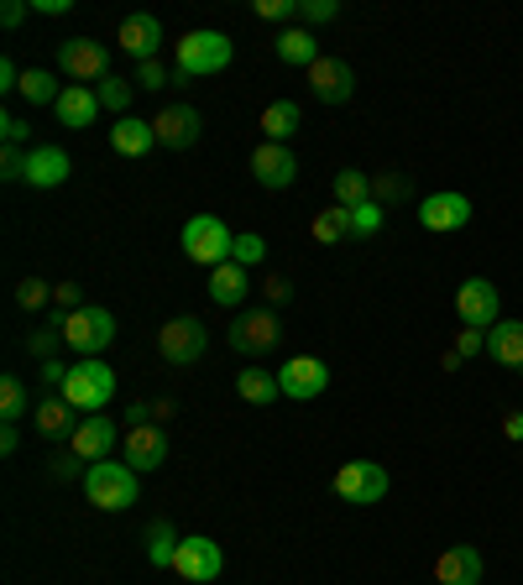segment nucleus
<instances>
[{
  "mask_svg": "<svg viewBox=\"0 0 523 585\" xmlns=\"http://www.w3.org/2000/svg\"><path fill=\"white\" fill-rule=\"evenodd\" d=\"M84 496L100 513H126V507H137V470L126 460H95L84 470Z\"/></svg>",
  "mask_w": 523,
  "mask_h": 585,
  "instance_id": "f257e3e1",
  "label": "nucleus"
},
{
  "mask_svg": "<svg viewBox=\"0 0 523 585\" xmlns=\"http://www.w3.org/2000/svg\"><path fill=\"white\" fill-rule=\"evenodd\" d=\"M116 340V314L100 304H84L73 308V314H63V346H69L73 355H84V361H100V351Z\"/></svg>",
  "mask_w": 523,
  "mask_h": 585,
  "instance_id": "f03ea898",
  "label": "nucleus"
},
{
  "mask_svg": "<svg viewBox=\"0 0 523 585\" xmlns=\"http://www.w3.org/2000/svg\"><path fill=\"white\" fill-rule=\"evenodd\" d=\"M173 58H178V79L220 73L231 63V37H225V32H184V37L173 43Z\"/></svg>",
  "mask_w": 523,
  "mask_h": 585,
  "instance_id": "7ed1b4c3",
  "label": "nucleus"
},
{
  "mask_svg": "<svg viewBox=\"0 0 523 585\" xmlns=\"http://www.w3.org/2000/svg\"><path fill=\"white\" fill-rule=\"evenodd\" d=\"M231 246H236V235L225 231V220L220 214H194L189 225H184V257L194 267H225L231 261Z\"/></svg>",
  "mask_w": 523,
  "mask_h": 585,
  "instance_id": "20e7f679",
  "label": "nucleus"
},
{
  "mask_svg": "<svg viewBox=\"0 0 523 585\" xmlns=\"http://www.w3.org/2000/svg\"><path fill=\"white\" fill-rule=\"evenodd\" d=\"M63 398L79 408V413H105L111 398H116V372L105 361H73L69 382H63Z\"/></svg>",
  "mask_w": 523,
  "mask_h": 585,
  "instance_id": "39448f33",
  "label": "nucleus"
},
{
  "mask_svg": "<svg viewBox=\"0 0 523 585\" xmlns=\"http://www.w3.org/2000/svg\"><path fill=\"white\" fill-rule=\"evenodd\" d=\"M225 335H231V351L236 355H267L278 351V340H283V319H278V308H241Z\"/></svg>",
  "mask_w": 523,
  "mask_h": 585,
  "instance_id": "423d86ee",
  "label": "nucleus"
},
{
  "mask_svg": "<svg viewBox=\"0 0 523 585\" xmlns=\"http://www.w3.org/2000/svg\"><path fill=\"white\" fill-rule=\"evenodd\" d=\"M205 351H210V329L199 325L194 314H178V319H167L158 329V355H163L167 366H194Z\"/></svg>",
  "mask_w": 523,
  "mask_h": 585,
  "instance_id": "0eeeda50",
  "label": "nucleus"
},
{
  "mask_svg": "<svg viewBox=\"0 0 523 585\" xmlns=\"http://www.w3.org/2000/svg\"><path fill=\"white\" fill-rule=\"evenodd\" d=\"M330 487L340 502H351V507H372L387 496V470L377 460H346V466L330 476Z\"/></svg>",
  "mask_w": 523,
  "mask_h": 585,
  "instance_id": "6e6552de",
  "label": "nucleus"
},
{
  "mask_svg": "<svg viewBox=\"0 0 523 585\" xmlns=\"http://www.w3.org/2000/svg\"><path fill=\"white\" fill-rule=\"evenodd\" d=\"M220 570H225V554H220V543L205 539V534L184 539L178 543V554H173V575L189 581V585H210Z\"/></svg>",
  "mask_w": 523,
  "mask_h": 585,
  "instance_id": "1a4fd4ad",
  "label": "nucleus"
},
{
  "mask_svg": "<svg viewBox=\"0 0 523 585\" xmlns=\"http://www.w3.org/2000/svg\"><path fill=\"white\" fill-rule=\"evenodd\" d=\"M58 69L69 73L73 84H84V79H105L111 73V52H105V43H95V37H69V43H58Z\"/></svg>",
  "mask_w": 523,
  "mask_h": 585,
  "instance_id": "9d476101",
  "label": "nucleus"
},
{
  "mask_svg": "<svg viewBox=\"0 0 523 585\" xmlns=\"http://www.w3.org/2000/svg\"><path fill=\"white\" fill-rule=\"evenodd\" d=\"M498 308H502V293L487 278H466L455 288V314H461V325L492 329L498 325Z\"/></svg>",
  "mask_w": 523,
  "mask_h": 585,
  "instance_id": "9b49d317",
  "label": "nucleus"
},
{
  "mask_svg": "<svg viewBox=\"0 0 523 585\" xmlns=\"http://www.w3.org/2000/svg\"><path fill=\"white\" fill-rule=\"evenodd\" d=\"M278 387H283V398H293V402H314L330 387V366H325L319 355H293V361H283V372H278Z\"/></svg>",
  "mask_w": 523,
  "mask_h": 585,
  "instance_id": "f8f14e48",
  "label": "nucleus"
},
{
  "mask_svg": "<svg viewBox=\"0 0 523 585\" xmlns=\"http://www.w3.org/2000/svg\"><path fill=\"white\" fill-rule=\"evenodd\" d=\"M120 460L137 470H163L167 466V434L158 429V423H131L126 429V440H120Z\"/></svg>",
  "mask_w": 523,
  "mask_h": 585,
  "instance_id": "ddd939ff",
  "label": "nucleus"
},
{
  "mask_svg": "<svg viewBox=\"0 0 523 585\" xmlns=\"http://www.w3.org/2000/svg\"><path fill=\"white\" fill-rule=\"evenodd\" d=\"M152 131H158V147H167V152H189L194 141H199V131H205V120H199L194 105H163L158 120H152Z\"/></svg>",
  "mask_w": 523,
  "mask_h": 585,
  "instance_id": "4468645a",
  "label": "nucleus"
},
{
  "mask_svg": "<svg viewBox=\"0 0 523 585\" xmlns=\"http://www.w3.org/2000/svg\"><path fill=\"white\" fill-rule=\"evenodd\" d=\"M419 225L434 235L466 231L472 225V199L466 194H429V199H419Z\"/></svg>",
  "mask_w": 523,
  "mask_h": 585,
  "instance_id": "2eb2a0df",
  "label": "nucleus"
},
{
  "mask_svg": "<svg viewBox=\"0 0 523 585\" xmlns=\"http://www.w3.org/2000/svg\"><path fill=\"white\" fill-rule=\"evenodd\" d=\"M357 90V73L351 63H340V58H314L310 63V94L319 105H346Z\"/></svg>",
  "mask_w": 523,
  "mask_h": 585,
  "instance_id": "dca6fc26",
  "label": "nucleus"
},
{
  "mask_svg": "<svg viewBox=\"0 0 523 585\" xmlns=\"http://www.w3.org/2000/svg\"><path fill=\"white\" fill-rule=\"evenodd\" d=\"M252 178L262 188H288L299 178V157L288 152L283 141H262L257 152H252Z\"/></svg>",
  "mask_w": 523,
  "mask_h": 585,
  "instance_id": "f3484780",
  "label": "nucleus"
},
{
  "mask_svg": "<svg viewBox=\"0 0 523 585\" xmlns=\"http://www.w3.org/2000/svg\"><path fill=\"white\" fill-rule=\"evenodd\" d=\"M158 43H163V22H158V16H147V11L126 16L120 32H116V47L120 52H131L137 63H152V58H158Z\"/></svg>",
  "mask_w": 523,
  "mask_h": 585,
  "instance_id": "a211bd4d",
  "label": "nucleus"
},
{
  "mask_svg": "<svg viewBox=\"0 0 523 585\" xmlns=\"http://www.w3.org/2000/svg\"><path fill=\"white\" fill-rule=\"evenodd\" d=\"M434 585H481V549L451 543V549L434 560Z\"/></svg>",
  "mask_w": 523,
  "mask_h": 585,
  "instance_id": "6ab92c4d",
  "label": "nucleus"
},
{
  "mask_svg": "<svg viewBox=\"0 0 523 585\" xmlns=\"http://www.w3.org/2000/svg\"><path fill=\"white\" fill-rule=\"evenodd\" d=\"M69 173H73V163H69V152L63 147H32L26 152V184L32 188H58V184H69Z\"/></svg>",
  "mask_w": 523,
  "mask_h": 585,
  "instance_id": "aec40b11",
  "label": "nucleus"
},
{
  "mask_svg": "<svg viewBox=\"0 0 523 585\" xmlns=\"http://www.w3.org/2000/svg\"><path fill=\"white\" fill-rule=\"evenodd\" d=\"M73 455L79 460H111L116 455V419H84L73 429Z\"/></svg>",
  "mask_w": 523,
  "mask_h": 585,
  "instance_id": "412c9836",
  "label": "nucleus"
},
{
  "mask_svg": "<svg viewBox=\"0 0 523 585\" xmlns=\"http://www.w3.org/2000/svg\"><path fill=\"white\" fill-rule=\"evenodd\" d=\"M152 147H158V131H152V120L120 116L116 126H111V152H116V157H147Z\"/></svg>",
  "mask_w": 523,
  "mask_h": 585,
  "instance_id": "4be33fe9",
  "label": "nucleus"
},
{
  "mask_svg": "<svg viewBox=\"0 0 523 585\" xmlns=\"http://www.w3.org/2000/svg\"><path fill=\"white\" fill-rule=\"evenodd\" d=\"M487 355L508 366V372H519L523 366V319H498V325L487 329Z\"/></svg>",
  "mask_w": 523,
  "mask_h": 585,
  "instance_id": "5701e85b",
  "label": "nucleus"
},
{
  "mask_svg": "<svg viewBox=\"0 0 523 585\" xmlns=\"http://www.w3.org/2000/svg\"><path fill=\"white\" fill-rule=\"evenodd\" d=\"M73 413H79V408H73L63 393H53V398H43L37 408H32V419H37V434H43V440H63V434L73 440V429H79Z\"/></svg>",
  "mask_w": 523,
  "mask_h": 585,
  "instance_id": "b1692460",
  "label": "nucleus"
},
{
  "mask_svg": "<svg viewBox=\"0 0 523 585\" xmlns=\"http://www.w3.org/2000/svg\"><path fill=\"white\" fill-rule=\"evenodd\" d=\"M58 120L63 126H73V131H84V126H95V116H100V100H95V90H84V84H63V94H58Z\"/></svg>",
  "mask_w": 523,
  "mask_h": 585,
  "instance_id": "393cba45",
  "label": "nucleus"
},
{
  "mask_svg": "<svg viewBox=\"0 0 523 585\" xmlns=\"http://www.w3.org/2000/svg\"><path fill=\"white\" fill-rule=\"evenodd\" d=\"M246 293H252V282H246V267H241V261H225V267L210 272V299L220 308H241Z\"/></svg>",
  "mask_w": 523,
  "mask_h": 585,
  "instance_id": "a878e982",
  "label": "nucleus"
},
{
  "mask_svg": "<svg viewBox=\"0 0 523 585\" xmlns=\"http://www.w3.org/2000/svg\"><path fill=\"white\" fill-rule=\"evenodd\" d=\"M236 393H241V402H252V408H272V402L283 398L278 372H262V366H246V372L236 376Z\"/></svg>",
  "mask_w": 523,
  "mask_h": 585,
  "instance_id": "bb28decb",
  "label": "nucleus"
},
{
  "mask_svg": "<svg viewBox=\"0 0 523 585\" xmlns=\"http://www.w3.org/2000/svg\"><path fill=\"white\" fill-rule=\"evenodd\" d=\"M299 120H304V110H299L293 100H272V105L262 110L257 126H262V137H267V141H283V147H288V137L299 131Z\"/></svg>",
  "mask_w": 523,
  "mask_h": 585,
  "instance_id": "cd10ccee",
  "label": "nucleus"
},
{
  "mask_svg": "<svg viewBox=\"0 0 523 585\" xmlns=\"http://www.w3.org/2000/svg\"><path fill=\"white\" fill-rule=\"evenodd\" d=\"M272 47H278L283 63H299V69H310L314 58H319V43H314V32H304V26H283Z\"/></svg>",
  "mask_w": 523,
  "mask_h": 585,
  "instance_id": "c85d7f7f",
  "label": "nucleus"
},
{
  "mask_svg": "<svg viewBox=\"0 0 523 585\" xmlns=\"http://www.w3.org/2000/svg\"><path fill=\"white\" fill-rule=\"evenodd\" d=\"M178 534H173V523L167 517H158L152 528H147V564L152 570H173V554H178Z\"/></svg>",
  "mask_w": 523,
  "mask_h": 585,
  "instance_id": "c756f323",
  "label": "nucleus"
},
{
  "mask_svg": "<svg viewBox=\"0 0 523 585\" xmlns=\"http://www.w3.org/2000/svg\"><path fill=\"white\" fill-rule=\"evenodd\" d=\"M367 199H372V178H367L361 167H340V173H335V204H340V210H361Z\"/></svg>",
  "mask_w": 523,
  "mask_h": 585,
  "instance_id": "7c9ffc66",
  "label": "nucleus"
},
{
  "mask_svg": "<svg viewBox=\"0 0 523 585\" xmlns=\"http://www.w3.org/2000/svg\"><path fill=\"white\" fill-rule=\"evenodd\" d=\"M310 235L319 241V246H340V241H351V210H340V204H330V210L314 214Z\"/></svg>",
  "mask_w": 523,
  "mask_h": 585,
  "instance_id": "2f4dec72",
  "label": "nucleus"
},
{
  "mask_svg": "<svg viewBox=\"0 0 523 585\" xmlns=\"http://www.w3.org/2000/svg\"><path fill=\"white\" fill-rule=\"evenodd\" d=\"M22 100H32V105H58V94H63V84L53 79L48 69H26L22 73Z\"/></svg>",
  "mask_w": 523,
  "mask_h": 585,
  "instance_id": "473e14b6",
  "label": "nucleus"
},
{
  "mask_svg": "<svg viewBox=\"0 0 523 585\" xmlns=\"http://www.w3.org/2000/svg\"><path fill=\"white\" fill-rule=\"evenodd\" d=\"M95 100H100V110H111V116L120 120L126 110H131V84L116 79V73H105V79L95 84Z\"/></svg>",
  "mask_w": 523,
  "mask_h": 585,
  "instance_id": "72a5a7b5",
  "label": "nucleus"
},
{
  "mask_svg": "<svg viewBox=\"0 0 523 585\" xmlns=\"http://www.w3.org/2000/svg\"><path fill=\"white\" fill-rule=\"evenodd\" d=\"M26 408H32V398H26L22 376H0V419L16 423V419H26Z\"/></svg>",
  "mask_w": 523,
  "mask_h": 585,
  "instance_id": "f704fd0d",
  "label": "nucleus"
},
{
  "mask_svg": "<svg viewBox=\"0 0 523 585\" xmlns=\"http://www.w3.org/2000/svg\"><path fill=\"white\" fill-rule=\"evenodd\" d=\"M262 257H267V241H262L257 231H241L236 246H231V261H241V267H257Z\"/></svg>",
  "mask_w": 523,
  "mask_h": 585,
  "instance_id": "c9c22d12",
  "label": "nucleus"
},
{
  "mask_svg": "<svg viewBox=\"0 0 523 585\" xmlns=\"http://www.w3.org/2000/svg\"><path fill=\"white\" fill-rule=\"evenodd\" d=\"M58 346H63V319H58V325H48V329H37V335L26 340V351L37 355V361H53V351H58Z\"/></svg>",
  "mask_w": 523,
  "mask_h": 585,
  "instance_id": "e433bc0d",
  "label": "nucleus"
},
{
  "mask_svg": "<svg viewBox=\"0 0 523 585\" xmlns=\"http://www.w3.org/2000/svg\"><path fill=\"white\" fill-rule=\"evenodd\" d=\"M16 304L22 308H43V304H53V288L43 278H22L16 282Z\"/></svg>",
  "mask_w": 523,
  "mask_h": 585,
  "instance_id": "4c0bfd02",
  "label": "nucleus"
},
{
  "mask_svg": "<svg viewBox=\"0 0 523 585\" xmlns=\"http://www.w3.org/2000/svg\"><path fill=\"white\" fill-rule=\"evenodd\" d=\"M382 231V204L367 199L361 210H351V235H377Z\"/></svg>",
  "mask_w": 523,
  "mask_h": 585,
  "instance_id": "58836bf2",
  "label": "nucleus"
},
{
  "mask_svg": "<svg viewBox=\"0 0 523 585\" xmlns=\"http://www.w3.org/2000/svg\"><path fill=\"white\" fill-rule=\"evenodd\" d=\"M455 355H461V361H472V355H487V329L461 325V335H455Z\"/></svg>",
  "mask_w": 523,
  "mask_h": 585,
  "instance_id": "ea45409f",
  "label": "nucleus"
},
{
  "mask_svg": "<svg viewBox=\"0 0 523 585\" xmlns=\"http://www.w3.org/2000/svg\"><path fill=\"white\" fill-rule=\"evenodd\" d=\"M0 178H5V184H26V152L22 147H5V152H0Z\"/></svg>",
  "mask_w": 523,
  "mask_h": 585,
  "instance_id": "a19ab883",
  "label": "nucleus"
},
{
  "mask_svg": "<svg viewBox=\"0 0 523 585\" xmlns=\"http://www.w3.org/2000/svg\"><path fill=\"white\" fill-rule=\"evenodd\" d=\"M299 16H304L310 26L335 22V16H340V0H304V5H299Z\"/></svg>",
  "mask_w": 523,
  "mask_h": 585,
  "instance_id": "79ce46f5",
  "label": "nucleus"
},
{
  "mask_svg": "<svg viewBox=\"0 0 523 585\" xmlns=\"http://www.w3.org/2000/svg\"><path fill=\"white\" fill-rule=\"evenodd\" d=\"M53 308H58V319H63V314H73V308H84L79 282H58V288H53Z\"/></svg>",
  "mask_w": 523,
  "mask_h": 585,
  "instance_id": "37998d69",
  "label": "nucleus"
},
{
  "mask_svg": "<svg viewBox=\"0 0 523 585\" xmlns=\"http://www.w3.org/2000/svg\"><path fill=\"white\" fill-rule=\"evenodd\" d=\"M257 16L262 22H288V16H299V0H257Z\"/></svg>",
  "mask_w": 523,
  "mask_h": 585,
  "instance_id": "c03bdc74",
  "label": "nucleus"
},
{
  "mask_svg": "<svg viewBox=\"0 0 523 585\" xmlns=\"http://www.w3.org/2000/svg\"><path fill=\"white\" fill-rule=\"evenodd\" d=\"M137 84H142V90H167V69L163 63H158V58H152V63H137Z\"/></svg>",
  "mask_w": 523,
  "mask_h": 585,
  "instance_id": "a18cd8bd",
  "label": "nucleus"
},
{
  "mask_svg": "<svg viewBox=\"0 0 523 585\" xmlns=\"http://www.w3.org/2000/svg\"><path fill=\"white\" fill-rule=\"evenodd\" d=\"M262 299H267V308L288 304V299H293V282H288V278H267V282H262Z\"/></svg>",
  "mask_w": 523,
  "mask_h": 585,
  "instance_id": "49530a36",
  "label": "nucleus"
},
{
  "mask_svg": "<svg viewBox=\"0 0 523 585\" xmlns=\"http://www.w3.org/2000/svg\"><path fill=\"white\" fill-rule=\"evenodd\" d=\"M0 137H5V147H22V141H26V120L22 116H0Z\"/></svg>",
  "mask_w": 523,
  "mask_h": 585,
  "instance_id": "de8ad7c7",
  "label": "nucleus"
},
{
  "mask_svg": "<svg viewBox=\"0 0 523 585\" xmlns=\"http://www.w3.org/2000/svg\"><path fill=\"white\" fill-rule=\"evenodd\" d=\"M69 372H73V366H63V361H43V382H48V387H58V393H63Z\"/></svg>",
  "mask_w": 523,
  "mask_h": 585,
  "instance_id": "09e8293b",
  "label": "nucleus"
},
{
  "mask_svg": "<svg viewBox=\"0 0 523 585\" xmlns=\"http://www.w3.org/2000/svg\"><path fill=\"white\" fill-rule=\"evenodd\" d=\"M26 22V5L22 0H5V5H0V26H22Z\"/></svg>",
  "mask_w": 523,
  "mask_h": 585,
  "instance_id": "8fccbe9b",
  "label": "nucleus"
},
{
  "mask_svg": "<svg viewBox=\"0 0 523 585\" xmlns=\"http://www.w3.org/2000/svg\"><path fill=\"white\" fill-rule=\"evenodd\" d=\"M0 90H5V94L22 90V73H16V63H11V58H0Z\"/></svg>",
  "mask_w": 523,
  "mask_h": 585,
  "instance_id": "3c124183",
  "label": "nucleus"
},
{
  "mask_svg": "<svg viewBox=\"0 0 523 585\" xmlns=\"http://www.w3.org/2000/svg\"><path fill=\"white\" fill-rule=\"evenodd\" d=\"M372 194H382V199H398V194H408V184H404V178H377V184H372Z\"/></svg>",
  "mask_w": 523,
  "mask_h": 585,
  "instance_id": "603ef678",
  "label": "nucleus"
},
{
  "mask_svg": "<svg viewBox=\"0 0 523 585\" xmlns=\"http://www.w3.org/2000/svg\"><path fill=\"white\" fill-rule=\"evenodd\" d=\"M22 449V434H16V423H5L0 429V455H16Z\"/></svg>",
  "mask_w": 523,
  "mask_h": 585,
  "instance_id": "864d4df0",
  "label": "nucleus"
},
{
  "mask_svg": "<svg viewBox=\"0 0 523 585\" xmlns=\"http://www.w3.org/2000/svg\"><path fill=\"white\" fill-rule=\"evenodd\" d=\"M502 434H508V440H513V445H519V440H523V413H519V408H513V413H508V419H502Z\"/></svg>",
  "mask_w": 523,
  "mask_h": 585,
  "instance_id": "5fc2aeb1",
  "label": "nucleus"
},
{
  "mask_svg": "<svg viewBox=\"0 0 523 585\" xmlns=\"http://www.w3.org/2000/svg\"><path fill=\"white\" fill-rule=\"evenodd\" d=\"M73 0H32V11H43V16H63Z\"/></svg>",
  "mask_w": 523,
  "mask_h": 585,
  "instance_id": "6e6d98bb",
  "label": "nucleus"
}]
</instances>
